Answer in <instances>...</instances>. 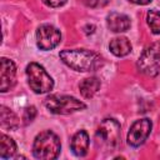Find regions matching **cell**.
<instances>
[{"instance_id":"1","label":"cell","mask_w":160,"mask_h":160,"mask_svg":"<svg viewBox=\"0 0 160 160\" xmlns=\"http://www.w3.org/2000/svg\"><path fill=\"white\" fill-rule=\"evenodd\" d=\"M59 58L66 66L81 72L96 71L104 65V60L98 52L86 49H66L60 51Z\"/></svg>"},{"instance_id":"2","label":"cell","mask_w":160,"mask_h":160,"mask_svg":"<svg viewBox=\"0 0 160 160\" xmlns=\"http://www.w3.org/2000/svg\"><path fill=\"white\" fill-rule=\"evenodd\" d=\"M61 150V142L59 136L51 130L41 131L36 135L32 144V155L40 160L56 159Z\"/></svg>"},{"instance_id":"3","label":"cell","mask_w":160,"mask_h":160,"mask_svg":"<svg viewBox=\"0 0 160 160\" xmlns=\"http://www.w3.org/2000/svg\"><path fill=\"white\" fill-rule=\"evenodd\" d=\"M95 144L101 149L115 150L120 144V124L115 119H104L95 132Z\"/></svg>"},{"instance_id":"4","label":"cell","mask_w":160,"mask_h":160,"mask_svg":"<svg viewBox=\"0 0 160 160\" xmlns=\"http://www.w3.org/2000/svg\"><path fill=\"white\" fill-rule=\"evenodd\" d=\"M46 109L58 115H69L86 109V105L74 96L69 95H50L44 100Z\"/></svg>"},{"instance_id":"5","label":"cell","mask_w":160,"mask_h":160,"mask_svg":"<svg viewBox=\"0 0 160 160\" xmlns=\"http://www.w3.org/2000/svg\"><path fill=\"white\" fill-rule=\"evenodd\" d=\"M26 76L29 86L35 94H45L54 88L52 78L38 62H30L26 66Z\"/></svg>"},{"instance_id":"6","label":"cell","mask_w":160,"mask_h":160,"mask_svg":"<svg viewBox=\"0 0 160 160\" xmlns=\"http://www.w3.org/2000/svg\"><path fill=\"white\" fill-rule=\"evenodd\" d=\"M136 66L146 76H156L160 72V41L152 42L142 51Z\"/></svg>"},{"instance_id":"7","label":"cell","mask_w":160,"mask_h":160,"mask_svg":"<svg viewBox=\"0 0 160 160\" xmlns=\"http://www.w3.org/2000/svg\"><path fill=\"white\" fill-rule=\"evenodd\" d=\"M61 41L60 31L49 24L40 25L36 30V45L40 50L48 51L56 48Z\"/></svg>"},{"instance_id":"8","label":"cell","mask_w":160,"mask_h":160,"mask_svg":"<svg viewBox=\"0 0 160 160\" xmlns=\"http://www.w3.org/2000/svg\"><path fill=\"white\" fill-rule=\"evenodd\" d=\"M152 129V122L150 119H139L130 126L128 132V144L132 148H138L145 142Z\"/></svg>"},{"instance_id":"9","label":"cell","mask_w":160,"mask_h":160,"mask_svg":"<svg viewBox=\"0 0 160 160\" xmlns=\"http://www.w3.org/2000/svg\"><path fill=\"white\" fill-rule=\"evenodd\" d=\"M16 82V66L12 60L1 58L0 66V91L6 92L14 88Z\"/></svg>"},{"instance_id":"10","label":"cell","mask_w":160,"mask_h":160,"mask_svg":"<svg viewBox=\"0 0 160 160\" xmlns=\"http://www.w3.org/2000/svg\"><path fill=\"white\" fill-rule=\"evenodd\" d=\"M89 142H90V139L85 130H79L78 132H75L74 136L71 138V142H70L72 154L79 158L85 156L88 154Z\"/></svg>"},{"instance_id":"11","label":"cell","mask_w":160,"mask_h":160,"mask_svg":"<svg viewBox=\"0 0 160 160\" xmlns=\"http://www.w3.org/2000/svg\"><path fill=\"white\" fill-rule=\"evenodd\" d=\"M108 28L114 32H124L130 28V19L125 14L110 12L106 18Z\"/></svg>"},{"instance_id":"12","label":"cell","mask_w":160,"mask_h":160,"mask_svg":"<svg viewBox=\"0 0 160 160\" xmlns=\"http://www.w3.org/2000/svg\"><path fill=\"white\" fill-rule=\"evenodd\" d=\"M109 49H110V51L115 56L122 58V56H126L128 54H130V51H131V42L125 36H118V38H114L110 41Z\"/></svg>"},{"instance_id":"13","label":"cell","mask_w":160,"mask_h":160,"mask_svg":"<svg viewBox=\"0 0 160 160\" xmlns=\"http://www.w3.org/2000/svg\"><path fill=\"white\" fill-rule=\"evenodd\" d=\"M101 86L100 80L96 76H91V78H86L84 79L80 84H79V89H80V94L85 98V99H91L94 98V95L99 91Z\"/></svg>"},{"instance_id":"14","label":"cell","mask_w":160,"mask_h":160,"mask_svg":"<svg viewBox=\"0 0 160 160\" xmlns=\"http://www.w3.org/2000/svg\"><path fill=\"white\" fill-rule=\"evenodd\" d=\"M0 125L4 130H14L19 126V119L9 108L0 106Z\"/></svg>"},{"instance_id":"15","label":"cell","mask_w":160,"mask_h":160,"mask_svg":"<svg viewBox=\"0 0 160 160\" xmlns=\"http://www.w3.org/2000/svg\"><path fill=\"white\" fill-rule=\"evenodd\" d=\"M15 152H16L15 141L10 136L1 134V136H0V158L10 159V158H14Z\"/></svg>"},{"instance_id":"16","label":"cell","mask_w":160,"mask_h":160,"mask_svg":"<svg viewBox=\"0 0 160 160\" xmlns=\"http://www.w3.org/2000/svg\"><path fill=\"white\" fill-rule=\"evenodd\" d=\"M148 25L152 34H160V11L159 10H150L148 12Z\"/></svg>"},{"instance_id":"17","label":"cell","mask_w":160,"mask_h":160,"mask_svg":"<svg viewBox=\"0 0 160 160\" xmlns=\"http://www.w3.org/2000/svg\"><path fill=\"white\" fill-rule=\"evenodd\" d=\"M36 116V108L35 106H28L25 110H24V115H22V120H24V124L28 125L30 124Z\"/></svg>"},{"instance_id":"18","label":"cell","mask_w":160,"mask_h":160,"mask_svg":"<svg viewBox=\"0 0 160 160\" xmlns=\"http://www.w3.org/2000/svg\"><path fill=\"white\" fill-rule=\"evenodd\" d=\"M109 2L110 0H84V4L89 8H102Z\"/></svg>"},{"instance_id":"19","label":"cell","mask_w":160,"mask_h":160,"mask_svg":"<svg viewBox=\"0 0 160 160\" xmlns=\"http://www.w3.org/2000/svg\"><path fill=\"white\" fill-rule=\"evenodd\" d=\"M46 6H50V8H60L62 5L66 4L68 0H41Z\"/></svg>"},{"instance_id":"20","label":"cell","mask_w":160,"mask_h":160,"mask_svg":"<svg viewBox=\"0 0 160 160\" xmlns=\"http://www.w3.org/2000/svg\"><path fill=\"white\" fill-rule=\"evenodd\" d=\"M129 1L132 4H136V5H146V4L151 2V0H129Z\"/></svg>"}]
</instances>
